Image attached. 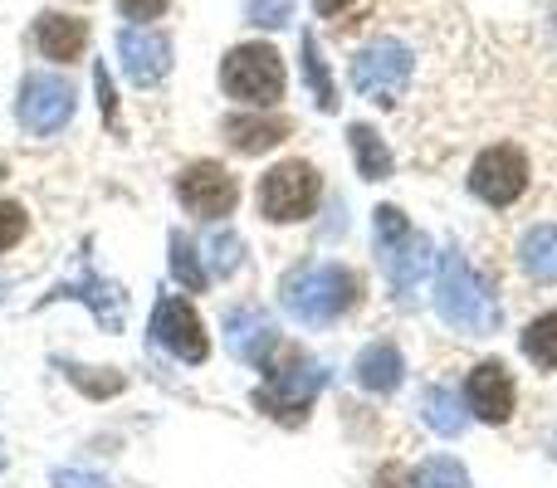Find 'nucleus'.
<instances>
[{
	"label": "nucleus",
	"mask_w": 557,
	"mask_h": 488,
	"mask_svg": "<svg viewBox=\"0 0 557 488\" xmlns=\"http://www.w3.org/2000/svg\"><path fill=\"white\" fill-rule=\"evenodd\" d=\"M435 313H441L455 333H470V337H490V333H499V323H504L499 293L474 274V264L465 259L460 245H445V254H441V274H435Z\"/></svg>",
	"instance_id": "1"
},
{
	"label": "nucleus",
	"mask_w": 557,
	"mask_h": 488,
	"mask_svg": "<svg viewBox=\"0 0 557 488\" xmlns=\"http://www.w3.org/2000/svg\"><path fill=\"white\" fill-rule=\"evenodd\" d=\"M357 288H362L357 274L343 264H298L294 274H284L278 298H284L288 317L308 327H327L357 303Z\"/></svg>",
	"instance_id": "2"
},
{
	"label": "nucleus",
	"mask_w": 557,
	"mask_h": 488,
	"mask_svg": "<svg viewBox=\"0 0 557 488\" xmlns=\"http://www.w3.org/2000/svg\"><path fill=\"white\" fill-rule=\"evenodd\" d=\"M376 254H382V268L392 278L396 303H416V288H421L435 254H431V240L396 205H376Z\"/></svg>",
	"instance_id": "3"
},
{
	"label": "nucleus",
	"mask_w": 557,
	"mask_h": 488,
	"mask_svg": "<svg viewBox=\"0 0 557 488\" xmlns=\"http://www.w3.org/2000/svg\"><path fill=\"white\" fill-rule=\"evenodd\" d=\"M264 386L255 391V405H260L264 415H274V421L284 425H298L308 415V405L318 401V391H323L327 372L313 362V356L304 352H288L284 366H264Z\"/></svg>",
	"instance_id": "4"
},
{
	"label": "nucleus",
	"mask_w": 557,
	"mask_h": 488,
	"mask_svg": "<svg viewBox=\"0 0 557 488\" xmlns=\"http://www.w3.org/2000/svg\"><path fill=\"white\" fill-rule=\"evenodd\" d=\"M221 88L250 108H270L284 98V59L270 45H235L221 64Z\"/></svg>",
	"instance_id": "5"
},
{
	"label": "nucleus",
	"mask_w": 557,
	"mask_h": 488,
	"mask_svg": "<svg viewBox=\"0 0 557 488\" xmlns=\"http://www.w3.org/2000/svg\"><path fill=\"white\" fill-rule=\"evenodd\" d=\"M411 68H416V59L401 39H372L352 59V88L362 98H372V103L392 108L406 93V84H411Z\"/></svg>",
	"instance_id": "6"
},
{
	"label": "nucleus",
	"mask_w": 557,
	"mask_h": 488,
	"mask_svg": "<svg viewBox=\"0 0 557 488\" xmlns=\"http://www.w3.org/2000/svg\"><path fill=\"white\" fill-rule=\"evenodd\" d=\"M323 196V182L308 162H278L274 172L260 176V215L274 225H294V221H308Z\"/></svg>",
	"instance_id": "7"
},
{
	"label": "nucleus",
	"mask_w": 557,
	"mask_h": 488,
	"mask_svg": "<svg viewBox=\"0 0 557 488\" xmlns=\"http://www.w3.org/2000/svg\"><path fill=\"white\" fill-rule=\"evenodd\" d=\"M470 191L480 196L484 205H513L529 191V157L509 142L484 147L470 166Z\"/></svg>",
	"instance_id": "8"
},
{
	"label": "nucleus",
	"mask_w": 557,
	"mask_h": 488,
	"mask_svg": "<svg viewBox=\"0 0 557 488\" xmlns=\"http://www.w3.org/2000/svg\"><path fill=\"white\" fill-rule=\"evenodd\" d=\"M152 342L166 347L172 356H182V362H206L211 356V337H206V323L201 313H196L186 298H157L152 308Z\"/></svg>",
	"instance_id": "9"
},
{
	"label": "nucleus",
	"mask_w": 557,
	"mask_h": 488,
	"mask_svg": "<svg viewBox=\"0 0 557 488\" xmlns=\"http://www.w3.org/2000/svg\"><path fill=\"white\" fill-rule=\"evenodd\" d=\"M176 196H182V205L191 215H201V221H221V215L235 211L240 186H235V176L225 172L221 162H191L182 176H176Z\"/></svg>",
	"instance_id": "10"
},
{
	"label": "nucleus",
	"mask_w": 557,
	"mask_h": 488,
	"mask_svg": "<svg viewBox=\"0 0 557 488\" xmlns=\"http://www.w3.org/2000/svg\"><path fill=\"white\" fill-rule=\"evenodd\" d=\"M74 117V84L54 74H29L25 88H20V123L25 133L49 137Z\"/></svg>",
	"instance_id": "11"
},
{
	"label": "nucleus",
	"mask_w": 557,
	"mask_h": 488,
	"mask_svg": "<svg viewBox=\"0 0 557 488\" xmlns=\"http://www.w3.org/2000/svg\"><path fill=\"white\" fill-rule=\"evenodd\" d=\"M513 401H519V386H513L504 362H480L465 376V411H470L474 421L504 425L513 415Z\"/></svg>",
	"instance_id": "12"
},
{
	"label": "nucleus",
	"mask_w": 557,
	"mask_h": 488,
	"mask_svg": "<svg viewBox=\"0 0 557 488\" xmlns=\"http://www.w3.org/2000/svg\"><path fill=\"white\" fill-rule=\"evenodd\" d=\"M225 347H231L235 362H250V366H270L274 347H278V327L264 308H235L225 317Z\"/></svg>",
	"instance_id": "13"
},
{
	"label": "nucleus",
	"mask_w": 557,
	"mask_h": 488,
	"mask_svg": "<svg viewBox=\"0 0 557 488\" xmlns=\"http://www.w3.org/2000/svg\"><path fill=\"white\" fill-rule=\"evenodd\" d=\"M117 54H123V68L137 88H152L157 78L172 68V45H166V35L143 29V25H133V29L117 35Z\"/></svg>",
	"instance_id": "14"
},
{
	"label": "nucleus",
	"mask_w": 557,
	"mask_h": 488,
	"mask_svg": "<svg viewBox=\"0 0 557 488\" xmlns=\"http://www.w3.org/2000/svg\"><path fill=\"white\" fill-rule=\"evenodd\" d=\"M54 298H78V303H88L108 333H117V327H123V288L108 284V278H98V274L69 278V284L54 288Z\"/></svg>",
	"instance_id": "15"
},
{
	"label": "nucleus",
	"mask_w": 557,
	"mask_h": 488,
	"mask_svg": "<svg viewBox=\"0 0 557 488\" xmlns=\"http://www.w3.org/2000/svg\"><path fill=\"white\" fill-rule=\"evenodd\" d=\"M35 39H39V54L45 59H59V64H69V59H84L88 49V25L78 15H39L35 25Z\"/></svg>",
	"instance_id": "16"
},
{
	"label": "nucleus",
	"mask_w": 557,
	"mask_h": 488,
	"mask_svg": "<svg viewBox=\"0 0 557 488\" xmlns=\"http://www.w3.org/2000/svg\"><path fill=\"white\" fill-rule=\"evenodd\" d=\"M357 381H362V391H376V396H392L396 386L406 381V362L401 352H396L392 342H372L357 352Z\"/></svg>",
	"instance_id": "17"
},
{
	"label": "nucleus",
	"mask_w": 557,
	"mask_h": 488,
	"mask_svg": "<svg viewBox=\"0 0 557 488\" xmlns=\"http://www.w3.org/2000/svg\"><path fill=\"white\" fill-rule=\"evenodd\" d=\"M288 137V117H255V113H235L225 117V142L245 157H260L278 147Z\"/></svg>",
	"instance_id": "18"
},
{
	"label": "nucleus",
	"mask_w": 557,
	"mask_h": 488,
	"mask_svg": "<svg viewBox=\"0 0 557 488\" xmlns=\"http://www.w3.org/2000/svg\"><path fill=\"white\" fill-rule=\"evenodd\" d=\"M421 421L431 425L441 440H455V435L465 430V421H470V411H465V401L455 391H445V386H425L421 391Z\"/></svg>",
	"instance_id": "19"
},
{
	"label": "nucleus",
	"mask_w": 557,
	"mask_h": 488,
	"mask_svg": "<svg viewBox=\"0 0 557 488\" xmlns=\"http://www.w3.org/2000/svg\"><path fill=\"white\" fill-rule=\"evenodd\" d=\"M519 264L539 284H557V225H533L519 245Z\"/></svg>",
	"instance_id": "20"
},
{
	"label": "nucleus",
	"mask_w": 557,
	"mask_h": 488,
	"mask_svg": "<svg viewBox=\"0 0 557 488\" xmlns=\"http://www.w3.org/2000/svg\"><path fill=\"white\" fill-rule=\"evenodd\" d=\"M347 142H352V157H357V172L367 182H386L392 176V147L382 142V133L367 123H352L347 127Z\"/></svg>",
	"instance_id": "21"
},
{
	"label": "nucleus",
	"mask_w": 557,
	"mask_h": 488,
	"mask_svg": "<svg viewBox=\"0 0 557 488\" xmlns=\"http://www.w3.org/2000/svg\"><path fill=\"white\" fill-rule=\"evenodd\" d=\"M298 59H304V84L313 88V103L323 108V113H333V108H337V88H333V74H327L323 54H318V39L313 35L298 39Z\"/></svg>",
	"instance_id": "22"
},
{
	"label": "nucleus",
	"mask_w": 557,
	"mask_h": 488,
	"mask_svg": "<svg viewBox=\"0 0 557 488\" xmlns=\"http://www.w3.org/2000/svg\"><path fill=\"white\" fill-rule=\"evenodd\" d=\"M523 356H529L533 366H543V372H557V313H543L533 317L529 327H523Z\"/></svg>",
	"instance_id": "23"
},
{
	"label": "nucleus",
	"mask_w": 557,
	"mask_h": 488,
	"mask_svg": "<svg viewBox=\"0 0 557 488\" xmlns=\"http://www.w3.org/2000/svg\"><path fill=\"white\" fill-rule=\"evenodd\" d=\"M166 259H172V278H176V284H182L186 293H201V288H206V268H201V259H196L191 235L176 230L172 245H166Z\"/></svg>",
	"instance_id": "24"
},
{
	"label": "nucleus",
	"mask_w": 557,
	"mask_h": 488,
	"mask_svg": "<svg viewBox=\"0 0 557 488\" xmlns=\"http://www.w3.org/2000/svg\"><path fill=\"white\" fill-rule=\"evenodd\" d=\"M406 488H470V474L455 460H425L421 470H406Z\"/></svg>",
	"instance_id": "25"
},
{
	"label": "nucleus",
	"mask_w": 557,
	"mask_h": 488,
	"mask_svg": "<svg viewBox=\"0 0 557 488\" xmlns=\"http://www.w3.org/2000/svg\"><path fill=\"white\" fill-rule=\"evenodd\" d=\"M64 366V376L78 386L84 396H94V401H108V396L123 391V376L117 372H88V366H74V362H59Z\"/></svg>",
	"instance_id": "26"
},
{
	"label": "nucleus",
	"mask_w": 557,
	"mask_h": 488,
	"mask_svg": "<svg viewBox=\"0 0 557 488\" xmlns=\"http://www.w3.org/2000/svg\"><path fill=\"white\" fill-rule=\"evenodd\" d=\"M211 274H221V278H231L235 268H240V254H245V245H240V235H231V230H215L211 235Z\"/></svg>",
	"instance_id": "27"
},
{
	"label": "nucleus",
	"mask_w": 557,
	"mask_h": 488,
	"mask_svg": "<svg viewBox=\"0 0 557 488\" xmlns=\"http://www.w3.org/2000/svg\"><path fill=\"white\" fill-rule=\"evenodd\" d=\"M288 15H294V5L288 0H250V20L255 25H288Z\"/></svg>",
	"instance_id": "28"
},
{
	"label": "nucleus",
	"mask_w": 557,
	"mask_h": 488,
	"mask_svg": "<svg viewBox=\"0 0 557 488\" xmlns=\"http://www.w3.org/2000/svg\"><path fill=\"white\" fill-rule=\"evenodd\" d=\"M25 235V211L15 201H0V249H10Z\"/></svg>",
	"instance_id": "29"
},
{
	"label": "nucleus",
	"mask_w": 557,
	"mask_h": 488,
	"mask_svg": "<svg viewBox=\"0 0 557 488\" xmlns=\"http://www.w3.org/2000/svg\"><path fill=\"white\" fill-rule=\"evenodd\" d=\"M54 488H113L103 474H84V470H59L54 474Z\"/></svg>",
	"instance_id": "30"
},
{
	"label": "nucleus",
	"mask_w": 557,
	"mask_h": 488,
	"mask_svg": "<svg viewBox=\"0 0 557 488\" xmlns=\"http://www.w3.org/2000/svg\"><path fill=\"white\" fill-rule=\"evenodd\" d=\"M166 5H172V0H117V10H123L127 20H157Z\"/></svg>",
	"instance_id": "31"
},
{
	"label": "nucleus",
	"mask_w": 557,
	"mask_h": 488,
	"mask_svg": "<svg viewBox=\"0 0 557 488\" xmlns=\"http://www.w3.org/2000/svg\"><path fill=\"white\" fill-rule=\"evenodd\" d=\"M94 78H98V103H103V117L108 123H117V93H113V84H108V68L94 64Z\"/></svg>",
	"instance_id": "32"
},
{
	"label": "nucleus",
	"mask_w": 557,
	"mask_h": 488,
	"mask_svg": "<svg viewBox=\"0 0 557 488\" xmlns=\"http://www.w3.org/2000/svg\"><path fill=\"white\" fill-rule=\"evenodd\" d=\"M347 5H357V0H313V10H318V15H343Z\"/></svg>",
	"instance_id": "33"
}]
</instances>
